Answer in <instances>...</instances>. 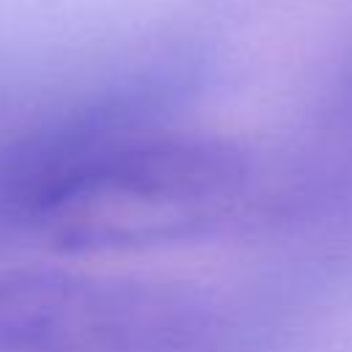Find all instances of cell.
Listing matches in <instances>:
<instances>
[{
  "label": "cell",
  "mask_w": 352,
  "mask_h": 352,
  "mask_svg": "<svg viewBox=\"0 0 352 352\" xmlns=\"http://www.w3.org/2000/svg\"><path fill=\"white\" fill-rule=\"evenodd\" d=\"M209 305L184 286L52 267L0 272V352H201Z\"/></svg>",
  "instance_id": "7a4b0ae2"
},
{
  "label": "cell",
  "mask_w": 352,
  "mask_h": 352,
  "mask_svg": "<svg viewBox=\"0 0 352 352\" xmlns=\"http://www.w3.org/2000/svg\"><path fill=\"white\" fill-rule=\"evenodd\" d=\"M248 157L206 135L124 132L88 157L44 204L30 231L58 253H104L192 239L234 214Z\"/></svg>",
  "instance_id": "6da1fadb"
}]
</instances>
